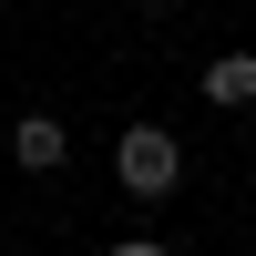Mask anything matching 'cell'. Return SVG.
<instances>
[{
    "mask_svg": "<svg viewBox=\"0 0 256 256\" xmlns=\"http://www.w3.org/2000/svg\"><path fill=\"white\" fill-rule=\"evenodd\" d=\"M113 184H123V195H144V205H164V195L184 184V144L164 134V123H134V134L113 144Z\"/></svg>",
    "mask_w": 256,
    "mask_h": 256,
    "instance_id": "cell-1",
    "label": "cell"
},
{
    "mask_svg": "<svg viewBox=\"0 0 256 256\" xmlns=\"http://www.w3.org/2000/svg\"><path fill=\"white\" fill-rule=\"evenodd\" d=\"M10 154H20V174H52V164L72 154V134H62V113H20V123H10Z\"/></svg>",
    "mask_w": 256,
    "mask_h": 256,
    "instance_id": "cell-2",
    "label": "cell"
},
{
    "mask_svg": "<svg viewBox=\"0 0 256 256\" xmlns=\"http://www.w3.org/2000/svg\"><path fill=\"white\" fill-rule=\"evenodd\" d=\"M205 102H216V113H246L256 102V52H216L205 62Z\"/></svg>",
    "mask_w": 256,
    "mask_h": 256,
    "instance_id": "cell-3",
    "label": "cell"
},
{
    "mask_svg": "<svg viewBox=\"0 0 256 256\" xmlns=\"http://www.w3.org/2000/svg\"><path fill=\"white\" fill-rule=\"evenodd\" d=\"M113 256H174V246H164V236H123Z\"/></svg>",
    "mask_w": 256,
    "mask_h": 256,
    "instance_id": "cell-4",
    "label": "cell"
},
{
    "mask_svg": "<svg viewBox=\"0 0 256 256\" xmlns=\"http://www.w3.org/2000/svg\"><path fill=\"white\" fill-rule=\"evenodd\" d=\"M134 10H164V0H134Z\"/></svg>",
    "mask_w": 256,
    "mask_h": 256,
    "instance_id": "cell-5",
    "label": "cell"
}]
</instances>
